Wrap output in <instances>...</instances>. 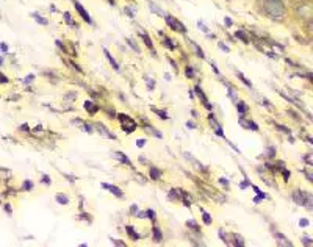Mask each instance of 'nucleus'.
Instances as JSON below:
<instances>
[{
    "mask_svg": "<svg viewBox=\"0 0 313 247\" xmlns=\"http://www.w3.org/2000/svg\"><path fill=\"white\" fill-rule=\"evenodd\" d=\"M153 111H155L156 114H160V117H161V119H168L166 111H160V109H156V108H153Z\"/></svg>",
    "mask_w": 313,
    "mask_h": 247,
    "instance_id": "20",
    "label": "nucleus"
},
{
    "mask_svg": "<svg viewBox=\"0 0 313 247\" xmlns=\"http://www.w3.org/2000/svg\"><path fill=\"white\" fill-rule=\"evenodd\" d=\"M153 238H155L156 242L161 241V233H160V230H156V228H155V230H153Z\"/></svg>",
    "mask_w": 313,
    "mask_h": 247,
    "instance_id": "16",
    "label": "nucleus"
},
{
    "mask_svg": "<svg viewBox=\"0 0 313 247\" xmlns=\"http://www.w3.org/2000/svg\"><path fill=\"white\" fill-rule=\"evenodd\" d=\"M33 78H35L33 75H28V77H27V80H25V81H27V83H30V81H33Z\"/></svg>",
    "mask_w": 313,
    "mask_h": 247,
    "instance_id": "37",
    "label": "nucleus"
},
{
    "mask_svg": "<svg viewBox=\"0 0 313 247\" xmlns=\"http://www.w3.org/2000/svg\"><path fill=\"white\" fill-rule=\"evenodd\" d=\"M238 77H240V78H241V81H244V83H246L247 86H252V85H251V81H247V80L244 78V75H243V74H238Z\"/></svg>",
    "mask_w": 313,
    "mask_h": 247,
    "instance_id": "24",
    "label": "nucleus"
},
{
    "mask_svg": "<svg viewBox=\"0 0 313 247\" xmlns=\"http://www.w3.org/2000/svg\"><path fill=\"white\" fill-rule=\"evenodd\" d=\"M304 244H308V245H310V244H311V242H310V238H304Z\"/></svg>",
    "mask_w": 313,
    "mask_h": 247,
    "instance_id": "39",
    "label": "nucleus"
},
{
    "mask_svg": "<svg viewBox=\"0 0 313 247\" xmlns=\"http://www.w3.org/2000/svg\"><path fill=\"white\" fill-rule=\"evenodd\" d=\"M104 53H105V57H107V58H108V61H110V64H111V66H113V67H114V69H119V64H117V63H116V61H114V58H113V57H111V53H110V52H108V50H107V49H105V50H104Z\"/></svg>",
    "mask_w": 313,
    "mask_h": 247,
    "instance_id": "7",
    "label": "nucleus"
},
{
    "mask_svg": "<svg viewBox=\"0 0 313 247\" xmlns=\"http://www.w3.org/2000/svg\"><path fill=\"white\" fill-rule=\"evenodd\" d=\"M247 185H249V181H243V183H241V188H243V189H244V188H246V186H247Z\"/></svg>",
    "mask_w": 313,
    "mask_h": 247,
    "instance_id": "40",
    "label": "nucleus"
},
{
    "mask_svg": "<svg viewBox=\"0 0 313 247\" xmlns=\"http://www.w3.org/2000/svg\"><path fill=\"white\" fill-rule=\"evenodd\" d=\"M6 81H8V78H6L5 75H2V74H0V83H6Z\"/></svg>",
    "mask_w": 313,
    "mask_h": 247,
    "instance_id": "31",
    "label": "nucleus"
},
{
    "mask_svg": "<svg viewBox=\"0 0 313 247\" xmlns=\"http://www.w3.org/2000/svg\"><path fill=\"white\" fill-rule=\"evenodd\" d=\"M150 177H152L153 180H158V178H160V172L156 171V169H150Z\"/></svg>",
    "mask_w": 313,
    "mask_h": 247,
    "instance_id": "15",
    "label": "nucleus"
},
{
    "mask_svg": "<svg viewBox=\"0 0 313 247\" xmlns=\"http://www.w3.org/2000/svg\"><path fill=\"white\" fill-rule=\"evenodd\" d=\"M240 124H241V125H244V127H247L249 130H254V132H255V130H259V127H257L254 122H251V121H243V119H241Z\"/></svg>",
    "mask_w": 313,
    "mask_h": 247,
    "instance_id": "8",
    "label": "nucleus"
},
{
    "mask_svg": "<svg viewBox=\"0 0 313 247\" xmlns=\"http://www.w3.org/2000/svg\"><path fill=\"white\" fill-rule=\"evenodd\" d=\"M144 144H146V141H144V139H138V142H136V145H138V147H143Z\"/></svg>",
    "mask_w": 313,
    "mask_h": 247,
    "instance_id": "30",
    "label": "nucleus"
},
{
    "mask_svg": "<svg viewBox=\"0 0 313 247\" xmlns=\"http://www.w3.org/2000/svg\"><path fill=\"white\" fill-rule=\"evenodd\" d=\"M72 2H74V6L77 8V11H78V14H80L81 17H83V19H85V21H86L88 24H93V19H91V17H89V14H88V11L85 10V8L81 6V5H80V3L77 2V0H72Z\"/></svg>",
    "mask_w": 313,
    "mask_h": 247,
    "instance_id": "4",
    "label": "nucleus"
},
{
    "mask_svg": "<svg viewBox=\"0 0 313 247\" xmlns=\"http://www.w3.org/2000/svg\"><path fill=\"white\" fill-rule=\"evenodd\" d=\"M125 13L128 14V17H135V16H133V11H130L128 8H125Z\"/></svg>",
    "mask_w": 313,
    "mask_h": 247,
    "instance_id": "34",
    "label": "nucleus"
},
{
    "mask_svg": "<svg viewBox=\"0 0 313 247\" xmlns=\"http://www.w3.org/2000/svg\"><path fill=\"white\" fill-rule=\"evenodd\" d=\"M85 108L88 109V111H89L91 114H93V113L96 111V106H93V105H91V102H86V103H85Z\"/></svg>",
    "mask_w": 313,
    "mask_h": 247,
    "instance_id": "18",
    "label": "nucleus"
},
{
    "mask_svg": "<svg viewBox=\"0 0 313 247\" xmlns=\"http://www.w3.org/2000/svg\"><path fill=\"white\" fill-rule=\"evenodd\" d=\"M119 121H121L122 128H124L125 132H133V130L136 128V124H135L127 114H119Z\"/></svg>",
    "mask_w": 313,
    "mask_h": 247,
    "instance_id": "3",
    "label": "nucleus"
},
{
    "mask_svg": "<svg viewBox=\"0 0 313 247\" xmlns=\"http://www.w3.org/2000/svg\"><path fill=\"white\" fill-rule=\"evenodd\" d=\"M294 200H296V202L299 203V205H305L307 203V194L305 193H302V191H296V193H294Z\"/></svg>",
    "mask_w": 313,
    "mask_h": 247,
    "instance_id": "5",
    "label": "nucleus"
},
{
    "mask_svg": "<svg viewBox=\"0 0 313 247\" xmlns=\"http://www.w3.org/2000/svg\"><path fill=\"white\" fill-rule=\"evenodd\" d=\"M105 189H108L110 193H113L114 196H117V197H122V191L119 189V188H116V186H113V185H110V183H104L102 185Z\"/></svg>",
    "mask_w": 313,
    "mask_h": 247,
    "instance_id": "6",
    "label": "nucleus"
},
{
    "mask_svg": "<svg viewBox=\"0 0 313 247\" xmlns=\"http://www.w3.org/2000/svg\"><path fill=\"white\" fill-rule=\"evenodd\" d=\"M31 17H33V19H36V22L41 24V25H45V24H47V19H42V17H39L38 13H31Z\"/></svg>",
    "mask_w": 313,
    "mask_h": 247,
    "instance_id": "11",
    "label": "nucleus"
},
{
    "mask_svg": "<svg viewBox=\"0 0 313 247\" xmlns=\"http://www.w3.org/2000/svg\"><path fill=\"white\" fill-rule=\"evenodd\" d=\"M127 228H128V235L133 236V239H138V238H140V236H138V235L133 232V227H127Z\"/></svg>",
    "mask_w": 313,
    "mask_h": 247,
    "instance_id": "22",
    "label": "nucleus"
},
{
    "mask_svg": "<svg viewBox=\"0 0 313 247\" xmlns=\"http://www.w3.org/2000/svg\"><path fill=\"white\" fill-rule=\"evenodd\" d=\"M127 42H128V45H130V47H132V49H133V50H135L136 53H140V47H138V45H136V44H135V42H133L132 39H128Z\"/></svg>",
    "mask_w": 313,
    "mask_h": 247,
    "instance_id": "17",
    "label": "nucleus"
},
{
    "mask_svg": "<svg viewBox=\"0 0 313 247\" xmlns=\"http://www.w3.org/2000/svg\"><path fill=\"white\" fill-rule=\"evenodd\" d=\"M191 47H193V49H194V50H196V53L199 55V57H200V58H204V52H202V49L199 47V45H197V44H194V42H191Z\"/></svg>",
    "mask_w": 313,
    "mask_h": 247,
    "instance_id": "14",
    "label": "nucleus"
},
{
    "mask_svg": "<svg viewBox=\"0 0 313 247\" xmlns=\"http://www.w3.org/2000/svg\"><path fill=\"white\" fill-rule=\"evenodd\" d=\"M224 22H226V25H227V27H230V25L233 24V21L230 19V17H226V21H224Z\"/></svg>",
    "mask_w": 313,
    "mask_h": 247,
    "instance_id": "28",
    "label": "nucleus"
},
{
    "mask_svg": "<svg viewBox=\"0 0 313 247\" xmlns=\"http://www.w3.org/2000/svg\"><path fill=\"white\" fill-rule=\"evenodd\" d=\"M114 157H116L119 161H122V163H125V164H130V161H128V158L125 157V155H122L121 152H117V153L114 155Z\"/></svg>",
    "mask_w": 313,
    "mask_h": 247,
    "instance_id": "12",
    "label": "nucleus"
},
{
    "mask_svg": "<svg viewBox=\"0 0 313 247\" xmlns=\"http://www.w3.org/2000/svg\"><path fill=\"white\" fill-rule=\"evenodd\" d=\"M238 109H240V113L246 111V105H243V103H238Z\"/></svg>",
    "mask_w": 313,
    "mask_h": 247,
    "instance_id": "27",
    "label": "nucleus"
},
{
    "mask_svg": "<svg viewBox=\"0 0 313 247\" xmlns=\"http://www.w3.org/2000/svg\"><path fill=\"white\" fill-rule=\"evenodd\" d=\"M141 36H143V39L146 41V44H147V47H149V49H152V47H153V44L150 42V39H149V36H147V33H146V31H141Z\"/></svg>",
    "mask_w": 313,
    "mask_h": 247,
    "instance_id": "13",
    "label": "nucleus"
},
{
    "mask_svg": "<svg viewBox=\"0 0 313 247\" xmlns=\"http://www.w3.org/2000/svg\"><path fill=\"white\" fill-rule=\"evenodd\" d=\"M186 125L189 127V128H191V130H194V128H196V125H194V124H193V122H188Z\"/></svg>",
    "mask_w": 313,
    "mask_h": 247,
    "instance_id": "36",
    "label": "nucleus"
},
{
    "mask_svg": "<svg viewBox=\"0 0 313 247\" xmlns=\"http://www.w3.org/2000/svg\"><path fill=\"white\" fill-rule=\"evenodd\" d=\"M42 181H45V183H50V180H49V175H44V177H42Z\"/></svg>",
    "mask_w": 313,
    "mask_h": 247,
    "instance_id": "38",
    "label": "nucleus"
},
{
    "mask_svg": "<svg viewBox=\"0 0 313 247\" xmlns=\"http://www.w3.org/2000/svg\"><path fill=\"white\" fill-rule=\"evenodd\" d=\"M265 8L272 17H282L285 14V6L282 3V0H266Z\"/></svg>",
    "mask_w": 313,
    "mask_h": 247,
    "instance_id": "1",
    "label": "nucleus"
},
{
    "mask_svg": "<svg viewBox=\"0 0 313 247\" xmlns=\"http://www.w3.org/2000/svg\"><path fill=\"white\" fill-rule=\"evenodd\" d=\"M149 6H150V10H152L153 13H158L160 16H164V11L161 10V8H160V6H156V5L153 3V2H149Z\"/></svg>",
    "mask_w": 313,
    "mask_h": 247,
    "instance_id": "9",
    "label": "nucleus"
},
{
    "mask_svg": "<svg viewBox=\"0 0 313 247\" xmlns=\"http://www.w3.org/2000/svg\"><path fill=\"white\" fill-rule=\"evenodd\" d=\"M236 36L240 39H243L244 42H247V36H246V33H243V31H236Z\"/></svg>",
    "mask_w": 313,
    "mask_h": 247,
    "instance_id": "21",
    "label": "nucleus"
},
{
    "mask_svg": "<svg viewBox=\"0 0 313 247\" xmlns=\"http://www.w3.org/2000/svg\"><path fill=\"white\" fill-rule=\"evenodd\" d=\"M2 63H3V60H2V58H0V64H2Z\"/></svg>",
    "mask_w": 313,
    "mask_h": 247,
    "instance_id": "41",
    "label": "nucleus"
},
{
    "mask_svg": "<svg viewBox=\"0 0 313 247\" xmlns=\"http://www.w3.org/2000/svg\"><path fill=\"white\" fill-rule=\"evenodd\" d=\"M204 222H205V224H210V222H211V217H210V214H207V213L204 214Z\"/></svg>",
    "mask_w": 313,
    "mask_h": 247,
    "instance_id": "25",
    "label": "nucleus"
},
{
    "mask_svg": "<svg viewBox=\"0 0 313 247\" xmlns=\"http://www.w3.org/2000/svg\"><path fill=\"white\" fill-rule=\"evenodd\" d=\"M0 50H3V52H8V45H6V44H0Z\"/></svg>",
    "mask_w": 313,
    "mask_h": 247,
    "instance_id": "32",
    "label": "nucleus"
},
{
    "mask_svg": "<svg viewBox=\"0 0 313 247\" xmlns=\"http://www.w3.org/2000/svg\"><path fill=\"white\" fill-rule=\"evenodd\" d=\"M186 75H188V78L193 77V70H191V67H186Z\"/></svg>",
    "mask_w": 313,
    "mask_h": 247,
    "instance_id": "33",
    "label": "nucleus"
},
{
    "mask_svg": "<svg viewBox=\"0 0 313 247\" xmlns=\"http://www.w3.org/2000/svg\"><path fill=\"white\" fill-rule=\"evenodd\" d=\"M57 202L61 205H66V203H69V197H66L64 194H57Z\"/></svg>",
    "mask_w": 313,
    "mask_h": 247,
    "instance_id": "10",
    "label": "nucleus"
},
{
    "mask_svg": "<svg viewBox=\"0 0 313 247\" xmlns=\"http://www.w3.org/2000/svg\"><path fill=\"white\" fill-rule=\"evenodd\" d=\"M31 188H33V183H31V181H25V183H24V189H25V191H28V189H31Z\"/></svg>",
    "mask_w": 313,
    "mask_h": 247,
    "instance_id": "23",
    "label": "nucleus"
},
{
    "mask_svg": "<svg viewBox=\"0 0 313 247\" xmlns=\"http://www.w3.org/2000/svg\"><path fill=\"white\" fill-rule=\"evenodd\" d=\"M219 47H221V49H222V50H226V52H229V49L226 47V45H224L222 42H219Z\"/></svg>",
    "mask_w": 313,
    "mask_h": 247,
    "instance_id": "35",
    "label": "nucleus"
},
{
    "mask_svg": "<svg viewBox=\"0 0 313 247\" xmlns=\"http://www.w3.org/2000/svg\"><path fill=\"white\" fill-rule=\"evenodd\" d=\"M164 17H166V22H168V25L171 27L172 30H176V31H180V33H185V31H186L185 25H183L180 21H177L176 17H174V16H171V14H169V16H164Z\"/></svg>",
    "mask_w": 313,
    "mask_h": 247,
    "instance_id": "2",
    "label": "nucleus"
},
{
    "mask_svg": "<svg viewBox=\"0 0 313 247\" xmlns=\"http://www.w3.org/2000/svg\"><path fill=\"white\" fill-rule=\"evenodd\" d=\"M64 21H66L68 24H72L74 27H75V24H74V21H72V17H71L69 13H64Z\"/></svg>",
    "mask_w": 313,
    "mask_h": 247,
    "instance_id": "19",
    "label": "nucleus"
},
{
    "mask_svg": "<svg viewBox=\"0 0 313 247\" xmlns=\"http://www.w3.org/2000/svg\"><path fill=\"white\" fill-rule=\"evenodd\" d=\"M299 224H301V227H305V225H308V221H307V219H301Z\"/></svg>",
    "mask_w": 313,
    "mask_h": 247,
    "instance_id": "29",
    "label": "nucleus"
},
{
    "mask_svg": "<svg viewBox=\"0 0 313 247\" xmlns=\"http://www.w3.org/2000/svg\"><path fill=\"white\" fill-rule=\"evenodd\" d=\"M199 27H200V30H202V31H205V33L208 31V27H205V25L202 24V22H199Z\"/></svg>",
    "mask_w": 313,
    "mask_h": 247,
    "instance_id": "26",
    "label": "nucleus"
}]
</instances>
